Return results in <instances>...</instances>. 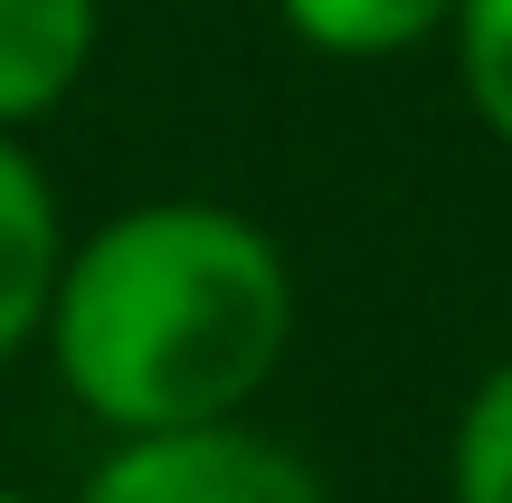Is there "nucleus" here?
<instances>
[{
	"label": "nucleus",
	"mask_w": 512,
	"mask_h": 503,
	"mask_svg": "<svg viewBox=\"0 0 512 503\" xmlns=\"http://www.w3.org/2000/svg\"><path fill=\"white\" fill-rule=\"evenodd\" d=\"M294 342V266L247 209L143 200L67 247L48 361L114 437L247 418Z\"/></svg>",
	"instance_id": "1"
},
{
	"label": "nucleus",
	"mask_w": 512,
	"mask_h": 503,
	"mask_svg": "<svg viewBox=\"0 0 512 503\" xmlns=\"http://www.w3.org/2000/svg\"><path fill=\"white\" fill-rule=\"evenodd\" d=\"M76 503H323L313 466L275 447L247 418H209V428H152L114 437V456L86 475Z\"/></svg>",
	"instance_id": "2"
},
{
	"label": "nucleus",
	"mask_w": 512,
	"mask_h": 503,
	"mask_svg": "<svg viewBox=\"0 0 512 503\" xmlns=\"http://www.w3.org/2000/svg\"><path fill=\"white\" fill-rule=\"evenodd\" d=\"M67 219H57L48 171L29 162L19 133H0V361H19L29 342H48V304L67 276Z\"/></svg>",
	"instance_id": "3"
},
{
	"label": "nucleus",
	"mask_w": 512,
	"mask_h": 503,
	"mask_svg": "<svg viewBox=\"0 0 512 503\" xmlns=\"http://www.w3.org/2000/svg\"><path fill=\"white\" fill-rule=\"evenodd\" d=\"M105 0H0V133L57 114L95 67Z\"/></svg>",
	"instance_id": "4"
},
{
	"label": "nucleus",
	"mask_w": 512,
	"mask_h": 503,
	"mask_svg": "<svg viewBox=\"0 0 512 503\" xmlns=\"http://www.w3.org/2000/svg\"><path fill=\"white\" fill-rule=\"evenodd\" d=\"M275 10L323 57H399V48H418V38L456 29L465 0H275Z\"/></svg>",
	"instance_id": "5"
},
{
	"label": "nucleus",
	"mask_w": 512,
	"mask_h": 503,
	"mask_svg": "<svg viewBox=\"0 0 512 503\" xmlns=\"http://www.w3.org/2000/svg\"><path fill=\"white\" fill-rule=\"evenodd\" d=\"M446 494L456 503H512V361L475 380L456 418V447H446Z\"/></svg>",
	"instance_id": "6"
},
{
	"label": "nucleus",
	"mask_w": 512,
	"mask_h": 503,
	"mask_svg": "<svg viewBox=\"0 0 512 503\" xmlns=\"http://www.w3.org/2000/svg\"><path fill=\"white\" fill-rule=\"evenodd\" d=\"M456 76L475 124L512 152V0H465L456 10Z\"/></svg>",
	"instance_id": "7"
},
{
	"label": "nucleus",
	"mask_w": 512,
	"mask_h": 503,
	"mask_svg": "<svg viewBox=\"0 0 512 503\" xmlns=\"http://www.w3.org/2000/svg\"><path fill=\"white\" fill-rule=\"evenodd\" d=\"M0 503H38V494H10V485H0Z\"/></svg>",
	"instance_id": "8"
}]
</instances>
